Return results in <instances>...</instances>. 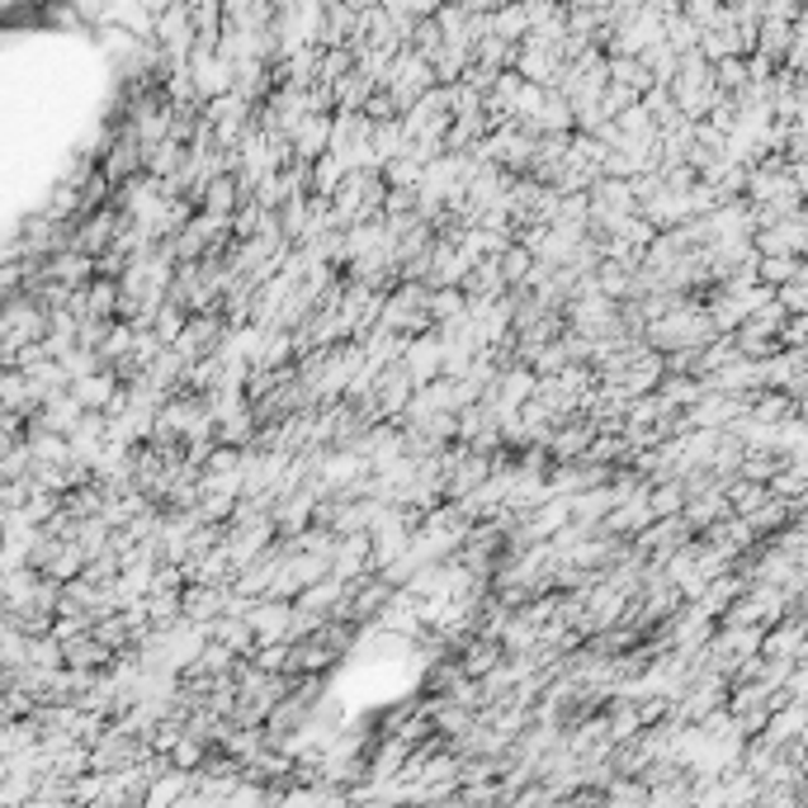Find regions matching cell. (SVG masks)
<instances>
[{
    "label": "cell",
    "instance_id": "1",
    "mask_svg": "<svg viewBox=\"0 0 808 808\" xmlns=\"http://www.w3.org/2000/svg\"><path fill=\"white\" fill-rule=\"evenodd\" d=\"M241 198H246V190H241L237 170H222V176H213L204 184V194H198V208L213 213V218H232V213L241 208Z\"/></svg>",
    "mask_w": 808,
    "mask_h": 808
},
{
    "label": "cell",
    "instance_id": "2",
    "mask_svg": "<svg viewBox=\"0 0 808 808\" xmlns=\"http://www.w3.org/2000/svg\"><path fill=\"white\" fill-rule=\"evenodd\" d=\"M119 388H123V383H119V374H113V369H95V374H85V378L71 383V393L81 397L85 411H105Z\"/></svg>",
    "mask_w": 808,
    "mask_h": 808
},
{
    "label": "cell",
    "instance_id": "3",
    "mask_svg": "<svg viewBox=\"0 0 808 808\" xmlns=\"http://www.w3.org/2000/svg\"><path fill=\"white\" fill-rule=\"evenodd\" d=\"M123 279L119 275H95L85 284V317H119Z\"/></svg>",
    "mask_w": 808,
    "mask_h": 808
},
{
    "label": "cell",
    "instance_id": "4",
    "mask_svg": "<svg viewBox=\"0 0 808 808\" xmlns=\"http://www.w3.org/2000/svg\"><path fill=\"white\" fill-rule=\"evenodd\" d=\"M686 506V487H676V482H662V487H652V516H676V510Z\"/></svg>",
    "mask_w": 808,
    "mask_h": 808
},
{
    "label": "cell",
    "instance_id": "5",
    "mask_svg": "<svg viewBox=\"0 0 808 808\" xmlns=\"http://www.w3.org/2000/svg\"><path fill=\"white\" fill-rule=\"evenodd\" d=\"M605 799H648L643 785H605Z\"/></svg>",
    "mask_w": 808,
    "mask_h": 808
}]
</instances>
